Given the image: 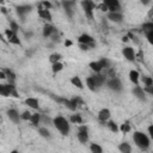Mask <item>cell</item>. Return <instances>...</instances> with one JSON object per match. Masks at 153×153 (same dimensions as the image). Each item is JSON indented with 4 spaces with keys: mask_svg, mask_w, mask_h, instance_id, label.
Returning <instances> with one entry per match:
<instances>
[{
    "mask_svg": "<svg viewBox=\"0 0 153 153\" xmlns=\"http://www.w3.org/2000/svg\"><path fill=\"white\" fill-rule=\"evenodd\" d=\"M53 126L62 134V135H68L69 134V130H71V127H69V122L63 117V116H56L53 118Z\"/></svg>",
    "mask_w": 153,
    "mask_h": 153,
    "instance_id": "6da1fadb",
    "label": "cell"
},
{
    "mask_svg": "<svg viewBox=\"0 0 153 153\" xmlns=\"http://www.w3.org/2000/svg\"><path fill=\"white\" fill-rule=\"evenodd\" d=\"M133 140H134L135 145L140 149H143V151L148 149V147H149V137L145 133H142V131H134Z\"/></svg>",
    "mask_w": 153,
    "mask_h": 153,
    "instance_id": "7a4b0ae2",
    "label": "cell"
},
{
    "mask_svg": "<svg viewBox=\"0 0 153 153\" xmlns=\"http://www.w3.org/2000/svg\"><path fill=\"white\" fill-rule=\"evenodd\" d=\"M81 7L86 14V17L92 20L93 19V8H94V4L91 0H82L81 1Z\"/></svg>",
    "mask_w": 153,
    "mask_h": 153,
    "instance_id": "3957f363",
    "label": "cell"
},
{
    "mask_svg": "<svg viewBox=\"0 0 153 153\" xmlns=\"http://www.w3.org/2000/svg\"><path fill=\"white\" fill-rule=\"evenodd\" d=\"M106 86H108L111 91H114V92H121V91H122V82H121V80H120L118 78H116V76H112V78H110L109 80H106Z\"/></svg>",
    "mask_w": 153,
    "mask_h": 153,
    "instance_id": "277c9868",
    "label": "cell"
},
{
    "mask_svg": "<svg viewBox=\"0 0 153 153\" xmlns=\"http://www.w3.org/2000/svg\"><path fill=\"white\" fill-rule=\"evenodd\" d=\"M78 140L81 142V143H86L88 141V129L86 126H80L79 129H78Z\"/></svg>",
    "mask_w": 153,
    "mask_h": 153,
    "instance_id": "5b68a950",
    "label": "cell"
},
{
    "mask_svg": "<svg viewBox=\"0 0 153 153\" xmlns=\"http://www.w3.org/2000/svg\"><path fill=\"white\" fill-rule=\"evenodd\" d=\"M103 2L108 6L109 12H120L121 4L118 0H103Z\"/></svg>",
    "mask_w": 153,
    "mask_h": 153,
    "instance_id": "8992f818",
    "label": "cell"
},
{
    "mask_svg": "<svg viewBox=\"0 0 153 153\" xmlns=\"http://www.w3.org/2000/svg\"><path fill=\"white\" fill-rule=\"evenodd\" d=\"M75 1L74 0H62V6H63V10L66 12V14L72 18L73 17V6H74Z\"/></svg>",
    "mask_w": 153,
    "mask_h": 153,
    "instance_id": "52a82bcc",
    "label": "cell"
},
{
    "mask_svg": "<svg viewBox=\"0 0 153 153\" xmlns=\"http://www.w3.org/2000/svg\"><path fill=\"white\" fill-rule=\"evenodd\" d=\"M31 10H32V6H31V5H20V6H17V7H16V11H17L18 16H19L22 19H24L25 16H26L29 12H31Z\"/></svg>",
    "mask_w": 153,
    "mask_h": 153,
    "instance_id": "ba28073f",
    "label": "cell"
},
{
    "mask_svg": "<svg viewBox=\"0 0 153 153\" xmlns=\"http://www.w3.org/2000/svg\"><path fill=\"white\" fill-rule=\"evenodd\" d=\"M78 42H79V43L88 44L90 48H93V47H94V39H93V37L90 36V35H87V33H82V35H80L79 38H78Z\"/></svg>",
    "mask_w": 153,
    "mask_h": 153,
    "instance_id": "9c48e42d",
    "label": "cell"
},
{
    "mask_svg": "<svg viewBox=\"0 0 153 153\" xmlns=\"http://www.w3.org/2000/svg\"><path fill=\"white\" fill-rule=\"evenodd\" d=\"M133 94L137 99H140L142 102H146V91L142 87H140L139 85H135V87L133 88Z\"/></svg>",
    "mask_w": 153,
    "mask_h": 153,
    "instance_id": "30bf717a",
    "label": "cell"
},
{
    "mask_svg": "<svg viewBox=\"0 0 153 153\" xmlns=\"http://www.w3.org/2000/svg\"><path fill=\"white\" fill-rule=\"evenodd\" d=\"M7 117L10 118V121H12L14 124H18L19 121L22 120V116L19 115V112L16 109H10L7 111Z\"/></svg>",
    "mask_w": 153,
    "mask_h": 153,
    "instance_id": "8fae6325",
    "label": "cell"
},
{
    "mask_svg": "<svg viewBox=\"0 0 153 153\" xmlns=\"http://www.w3.org/2000/svg\"><path fill=\"white\" fill-rule=\"evenodd\" d=\"M122 54L128 61H134L135 60V51L131 47H124L122 49Z\"/></svg>",
    "mask_w": 153,
    "mask_h": 153,
    "instance_id": "7c38bea8",
    "label": "cell"
},
{
    "mask_svg": "<svg viewBox=\"0 0 153 153\" xmlns=\"http://www.w3.org/2000/svg\"><path fill=\"white\" fill-rule=\"evenodd\" d=\"M110 116H111L110 110H109V109H106V108L102 109V110L98 112V120H99L100 122H103V123L108 122V121H109V118H110Z\"/></svg>",
    "mask_w": 153,
    "mask_h": 153,
    "instance_id": "4fadbf2b",
    "label": "cell"
},
{
    "mask_svg": "<svg viewBox=\"0 0 153 153\" xmlns=\"http://www.w3.org/2000/svg\"><path fill=\"white\" fill-rule=\"evenodd\" d=\"M108 19L114 22V23H121L123 20V14L121 12H109Z\"/></svg>",
    "mask_w": 153,
    "mask_h": 153,
    "instance_id": "5bb4252c",
    "label": "cell"
},
{
    "mask_svg": "<svg viewBox=\"0 0 153 153\" xmlns=\"http://www.w3.org/2000/svg\"><path fill=\"white\" fill-rule=\"evenodd\" d=\"M56 31H57V30L55 29V26H53V25H50V24H45L44 27H43V36L47 37V38H50V36H51L54 32H56Z\"/></svg>",
    "mask_w": 153,
    "mask_h": 153,
    "instance_id": "9a60e30c",
    "label": "cell"
},
{
    "mask_svg": "<svg viewBox=\"0 0 153 153\" xmlns=\"http://www.w3.org/2000/svg\"><path fill=\"white\" fill-rule=\"evenodd\" d=\"M93 80H94V82H96V85H97V87H102L105 82H106V79H105V76L104 75H102L100 73H96L93 76Z\"/></svg>",
    "mask_w": 153,
    "mask_h": 153,
    "instance_id": "2e32d148",
    "label": "cell"
},
{
    "mask_svg": "<svg viewBox=\"0 0 153 153\" xmlns=\"http://www.w3.org/2000/svg\"><path fill=\"white\" fill-rule=\"evenodd\" d=\"M57 102H60V103H62L67 109H69V110H72V111H75L76 110V106L74 105V103L71 100V99H65V98H57L56 99Z\"/></svg>",
    "mask_w": 153,
    "mask_h": 153,
    "instance_id": "e0dca14e",
    "label": "cell"
},
{
    "mask_svg": "<svg viewBox=\"0 0 153 153\" xmlns=\"http://www.w3.org/2000/svg\"><path fill=\"white\" fill-rule=\"evenodd\" d=\"M129 79H130V81H131L134 85H139V80H140V74H139V72L135 71V69H131V71L129 72Z\"/></svg>",
    "mask_w": 153,
    "mask_h": 153,
    "instance_id": "ac0fdd59",
    "label": "cell"
},
{
    "mask_svg": "<svg viewBox=\"0 0 153 153\" xmlns=\"http://www.w3.org/2000/svg\"><path fill=\"white\" fill-rule=\"evenodd\" d=\"M38 16H39L42 19L48 20V22H50V20L53 19L51 13H50V11H49V10H38Z\"/></svg>",
    "mask_w": 153,
    "mask_h": 153,
    "instance_id": "d6986e66",
    "label": "cell"
},
{
    "mask_svg": "<svg viewBox=\"0 0 153 153\" xmlns=\"http://www.w3.org/2000/svg\"><path fill=\"white\" fill-rule=\"evenodd\" d=\"M88 66H90V68H91L93 72H96V73H100L102 69H103V66L100 65L99 61H92V62L88 63Z\"/></svg>",
    "mask_w": 153,
    "mask_h": 153,
    "instance_id": "ffe728a7",
    "label": "cell"
},
{
    "mask_svg": "<svg viewBox=\"0 0 153 153\" xmlns=\"http://www.w3.org/2000/svg\"><path fill=\"white\" fill-rule=\"evenodd\" d=\"M71 82H72V85H73V86L78 87V88H80V90H82V88H84L82 81H81V79H80L78 75H74V76H72V78H71Z\"/></svg>",
    "mask_w": 153,
    "mask_h": 153,
    "instance_id": "44dd1931",
    "label": "cell"
},
{
    "mask_svg": "<svg viewBox=\"0 0 153 153\" xmlns=\"http://www.w3.org/2000/svg\"><path fill=\"white\" fill-rule=\"evenodd\" d=\"M86 86H87V88H88L90 91H92V92L97 91V88H98L92 76H88V78H86Z\"/></svg>",
    "mask_w": 153,
    "mask_h": 153,
    "instance_id": "7402d4cb",
    "label": "cell"
},
{
    "mask_svg": "<svg viewBox=\"0 0 153 153\" xmlns=\"http://www.w3.org/2000/svg\"><path fill=\"white\" fill-rule=\"evenodd\" d=\"M25 104L26 105H29L30 108H32V109H35V110H37L38 108H39V105H38V100L36 99V98H26L25 99Z\"/></svg>",
    "mask_w": 153,
    "mask_h": 153,
    "instance_id": "603a6c76",
    "label": "cell"
},
{
    "mask_svg": "<svg viewBox=\"0 0 153 153\" xmlns=\"http://www.w3.org/2000/svg\"><path fill=\"white\" fill-rule=\"evenodd\" d=\"M30 122H31V124L32 126H38L41 122H42V115L41 114H32L31 115V118H30Z\"/></svg>",
    "mask_w": 153,
    "mask_h": 153,
    "instance_id": "cb8c5ba5",
    "label": "cell"
},
{
    "mask_svg": "<svg viewBox=\"0 0 153 153\" xmlns=\"http://www.w3.org/2000/svg\"><path fill=\"white\" fill-rule=\"evenodd\" d=\"M118 151L122 153H130L131 152V147L128 142H122L118 145Z\"/></svg>",
    "mask_w": 153,
    "mask_h": 153,
    "instance_id": "d4e9b609",
    "label": "cell"
},
{
    "mask_svg": "<svg viewBox=\"0 0 153 153\" xmlns=\"http://www.w3.org/2000/svg\"><path fill=\"white\" fill-rule=\"evenodd\" d=\"M38 134H39L42 137H44V139H50V137H51V134H50L49 129L45 128V127H41V128H38Z\"/></svg>",
    "mask_w": 153,
    "mask_h": 153,
    "instance_id": "484cf974",
    "label": "cell"
},
{
    "mask_svg": "<svg viewBox=\"0 0 153 153\" xmlns=\"http://www.w3.org/2000/svg\"><path fill=\"white\" fill-rule=\"evenodd\" d=\"M37 7H38V10H50L51 8V4L49 1H47V0H44V1H41L37 5Z\"/></svg>",
    "mask_w": 153,
    "mask_h": 153,
    "instance_id": "4316f807",
    "label": "cell"
},
{
    "mask_svg": "<svg viewBox=\"0 0 153 153\" xmlns=\"http://www.w3.org/2000/svg\"><path fill=\"white\" fill-rule=\"evenodd\" d=\"M69 121L74 124H82V118L80 115H72L69 117Z\"/></svg>",
    "mask_w": 153,
    "mask_h": 153,
    "instance_id": "83f0119b",
    "label": "cell"
},
{
    "mask_svg": "<svg viewBox=\"0 0 153 153\" xmlns=\"http://www.w3.org/2000/svg\"><path fill=\"white\" fill-rule=\"evenodd\" d=\"M62 69H63V65L60 61L59 62H55V63H51V71L54 73H57V72H60Z\"/></svg>",
    "mask_w": 153,
    "mask_h": 153,
    "instance_id": "f1b7e54d",
    "label": "cell"
},
{
    "mask_svg": "<svg viewBox=\"0 0 153 153\" xmlns=\"http://www.w3.org/2000/svg\"><path fill=\"white\" fill-rule=\"evenodd\" d=\"M106 126H108V128H109V129H110L112 133H117V131L120 130V128H118L117 123H116V122H114V121H109Z\"/></svg>",
    "mask_w": 153,
    "mask_h": 153,
    "instance_id": "f546056e",
    "label": "cell"
},
{
    "mask_svg": "<svg viewBox=\"0 0 153 153\" xmlns=\"http://www.w3.org/2000/svg\"><path fill=\"white\" fill-rule=\"evenodd\" d=\"M90 151L92 153H102L103 152V148L98 143H91L90 145Z\"/></svg>",
    "mask_w": 153,
    "mask_h": 153,
    "instance_id": "4dcf8cb0",
    "label": "cell"
},
{
    "mask_svg": "<svg viewBox=\"0 0 153 153\" xmlns=\"http://www.w3.org/2000/svg\"><path fill=\"white\" fill-rule=\"evenodd\" d=\"M141 80H142V82H143L145 86H152L153 85V79L151 76H148V75L141 76Z\"/></svg>",
    "mask_w": 153,
    "mask_h": 153,
    "instance_id": "1f68e13d",
    "label": "cell"
},
{
    "mask_svg": "<svg viewBox=\"0 0 153 153\" xmlns=\"http://www.w3.org/2000/svg\"><path fill=\"white\" fill-rule=\"evenodd\" d=\"M142 30L146 32H149V31H153V22H148V23H143L142 24Z\"/></svg>",
    "mask_w": 153,
    "mask_h": 153,
    "instance_id": "d6a6232c",
    "label": "cell"
},
{
    "mask_svg": "<svg viewBox=\"0 0 153 153\" xmlns=\"http://www.w3.org/2000/svg\"><path fill=\"white\" fill-rule=\"evenodd\" d=\"M60 59H61V54L55 53V54H51V55L49 56V62H50V63H55V62H59Z\"/></svg>",
    "mask_w": 153,
    "mask_h": 153,
    "instance_id": "836d02e7",
    "label": "cell"
},
{
    "mask_svg": "<svg viewBox=\"0 0 153 153\" xmlns=\"http://www.w3.org/2000/svg\"><path fill=\"white\" fill-rule=\"evenodd\" d=\"M99 62H100V65L103 66V68H110V67H111V62H110V60L106 59V57H102V59L99 60Z\"/></svg>",
    "mask_w": 153,
    "mask_h": 153,
    "instance_id": "e575fe53",
    "label": "cell"
},
{
    "mask_svg": "<svg viewBox=\"0 0 153 153\" xmlns=\"http://www.w3.org/2000/svg\"><path fill=\"white\" fill-rule=\"evenodd\" d=\"M8 42H10V43H12V44H16V45H20V44H22V42H20L19 37L17 36V33H14V35L8 39Z\"/></svg>",
    "mask_w": 153,
    "mask_h": 153,
    "instance_id": "d590c367",
    "label": "cell"
},
{
    "mask_svg": "<svg viewBox=\"0 0 153 153\" xmlns=\"http://www.w3.org/2000/svg\"><path fill=\"white\" fill-rule=\"evenodd\" d=\"M4 71H5V72H6V74H7V79H8V81H10V80H11V81H13V80L16 79V74H14L11 69H7V68H6V69H4Z\"/></svg>",
    "mask_w": 153,
    "mask_h": 153,
    "instance_id": "8d00e7d4",
    "label": "cell"
},
{
    "mask_svg": "<svg viewBox=\"0 0 153 153\" xmlns=\"http://www.w3.org/2000/svg\"><path fill=\"white\" fill-rule=\"evenodd\" d=\"M120 130L123 131V133H128V131H130V124H129V123H123V124H121Z\"/></svg>",
    "mask_w": 153,
    "mask_h": 153,
    "instance_id": "74e56055",
    "label": "cell"
},
{
    "mask_svg": "<svg viewBox=\"0 0 153 153\" xmlns=\"http://www.w3.org/2000/svg\"><path fill=\"white\" fill-rule=\"evenodd\" d=\"M10 29L12 30V31H14L16 33H17V31L19 30V25L16 23V22H13V20H11L10 22Z\"/></svg>",
    "mask_w": 153,
    "mask_h": 153,
    "instance_id": "f35d334b",
    "label": "cell"
},
{
    "mask_svg": "<svg viewBox=\"0 0 153 153\" xmlns=\"http://www.w3.org/2000/svg\"><path fill=\"white\" fill-rule=\"evenodd\" d=\"M71 100L74 103L75 106H80V105H82V99H81L80 97H74V98H72Z\"/></svg>",
    "mask_w": 153,
    "mask_h": 153,
    "instance_id": "ab89813d",
    "label": "cell"
},
{
    "mask_svg": "<svg viewBox=\"0 0 153 153\" xmlns=\"http://www.w3.org/2000/svg\"><path fill=\"white\" fill-rule=\"evenodd\" d=\"M31 112L30 111H24L20 116H22V120H24V121H30V118H31Z\"/></svg>",
    "mask_w": 153,
    "mask_h": 153,
    "instance_id": "60d3db41",
    "label": "cell"
},
{
    "mask_svg": "<svg viewBox=\"0 0 153 153\" xmlns=\"http://www.w3.org/2000/svg\"><path fill=\"white\" fill-rule=\"evenodd\" d=\"M146 38H147V41L149 42V44H152V45H153V31L146 32Z\"/></svg>",
    "mask_w": 153,
    "mask_h": 153,
    "instance_id": "b9f144b4",
    "label": "cell"
},
{
    "mask_svg": "<svg viewBox=\"0 0 153 153\" xmlns=\"http://www.w3.org/2000/svg\"><path fill=\"white\" fill-rule=\"evenodd\" d=\"M50 39L53 41V43L59 42V41H60V38H59V32H57V31H56V32H54V33L50 36Z\"/></svg>",
    "mask_w": 153,
    "mask_h": 153,
    "instance_id": "7bdbcfd3",
    "label": "cell"
},
{
    "mask_svg": "<svg viewBox=\"0 0 153 153\" xmlns=\"http://www.w3.org/2000/svg\"><path fill=\"white\" fill-rule=\"evenodd\" d=\"M42 122L45 124H53V120H50L49 117H47L45 115H42Z\"/></svg>",
    "mask_w": 153,
    "mask_h": 153,
    "instance_id": "ee69618b",
    "label": "cell"
},
{
    "mask_svg": "<svg viewBox=\"0 0 153 153\" xmlns=\"http://www.w3.org/2000/svg\"><path fill=\"white\" fill-rule=\"evenodd\" d=\"M97 7H98L100 11H103V12H109V8H108V6H106L104 2H103V4H100V5H98Z\"/></svg>",
    "mask_w": 153,
    "mask_h": 153,
    "instance_id": "f6af8a7d",
    "label": "cell"
},
{
    "mask_svg": "<svg viewBox=\"0 0 153 153\" xmlns=\"http://www.w3.org/2000/svg\"><path fill=\"white\" fill-rule=\"evenodd\" d=\"M79 47H80V49H81V50H84V51H85V50L91 49V48H90V45H88V44H85V43H79Z\"/></svg>",
    "mask_w": 153,
    "mask_h": 153,
    "instance_id": "bcb514c9",
    "label": "cell"
},
{
    "mask_svg": "<svg viewBox=\"0 0 153 153\" xmlns=\"http://www.w3.org/2000/svg\"><path fill=\"white\" fill-rule=\"evenodd\" d=\"M148 134H149V137L153 140V124H151L148 127Z\"/></svg>",
    "mask_w": 153,
    "mask_h": 153,
    "instance_id": "7dc6e473",
    "label": "cell"
},
{
    "mask_svg": "<svg viewBox=\"0 0 153 153\" xmlns=\"http://www.w3.org/2000/svg\"><path fill=\"white\" fill-rule=\"evenodd\" d=\"M146 92H148V93H151V94H153V85L152 86H146L145 88H143Z\"/></svg>",
    "mask_w": 153,
    "mask_h": 153,
    "instance_id": "c3c4849f",
    "label": "cell"
},
{
    "mask_svg": "<svg viewBox=\"0 0 153 153\" xmlns=\"http://www.w3.org/2000/svg\"><path fill=\"white\" fill-rule=\"evenodd\" d=\"M65 45H66V47H71V45H72V41H69V39H67V41L65 42Z\"/></svg>",
    "mask_w": 153,
    "mask_h": 153,
    "instance_id": "681fc988",
    "label": "cell"
},
{
    "mask_svg": "<svg viewBox=\"0 0 153 153\" xmlns=\"http://www.w3.org/2000/svg\"><path fill=\"white\" fill-rule=\"evenodd\" d=\"M141 4H143V5H148V4H149V0H141Z\"/></svg>",
    "mask_w": 153,
    "mask_h": 153,
    "instance_id": "f907efd6",
    "label": "cell"
}]
</instances>
